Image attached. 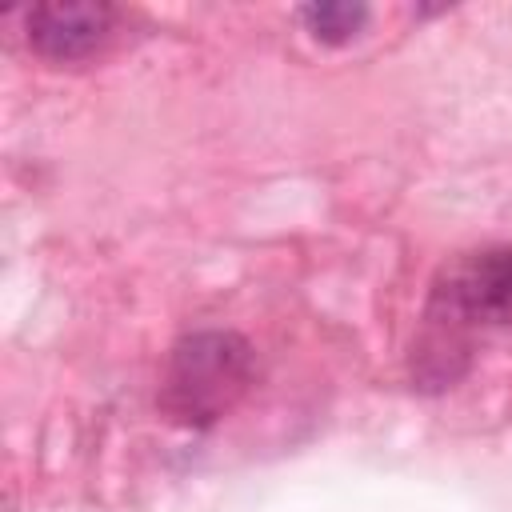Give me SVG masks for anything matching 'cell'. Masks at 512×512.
Wrapping results in <instances>:
<instances>
[{
    "mask_svg": "<svg viewBox=\"0 0 512 512\" xmlns=\"http://www.w3.org/2000/svg\"><path fill=\"white\" fill-rule=\"evenodd\" d=\"M512 316V244L500 248H484V252H468L460 260H452L428 300V336H424V360L436 368L428 372V380L444 384V356L464 352V340L472 328L484 324H500Z\"/></svg>",
    "mask_w": 512,
    "mask_h": 512,
    "instance_id": "cell-1",
    "label": "cell"
},
{
    "mask_svg": "<svg viewBox=\"0 0 512 512\" xmlns=\"http://www.w3.org/2000/svg\"><path fill=\"white\" fill-rule=\"evenodd\" d=\"M304 28L324 40V44H344L352 40L364 24H368V8L364 4H344V0H324V4H308L300 8Z\"/></svg>",
    "mask_w": 512,
    "mask_h": 512,
    "instance_id": "cell-4",
    "label": "cell"
},
{
    "mask_svg": "<svg viewBox=\"0 0 512 512\" xmlns=\"http://www.w3.org/2000/svg\"><path fill=\"white\" fill-rule=\"evenodd\" d=\"M116 8L100 0H56V4H36L24 12V32L28 44L44 60H84L92 56L108 32H112Z\"/></svg>",
    "mask_w": 512,
    "mask_h": 512,
    "instance_id": "cell-3",
    "label": "cell"
},
{
    "mask_svg": "<svg viewBox=\"0 0 512 512\" xmlns=\"http://www.w3.org/2000/svg\"><path fill=\"white\" fill-rule=\"evenodd\" d=\"M252 384V348L236 332H188L176 340L164 384H160V408L184 424V428H208L216 424Z\"/></svg>",
    "mask_w": 512,
    "mask_h": 512,
    "instance_id": "cell-2",
    "label": "cell"
}]
</instances>
